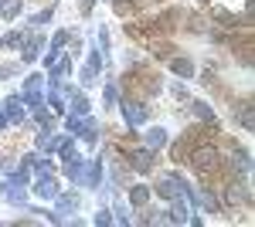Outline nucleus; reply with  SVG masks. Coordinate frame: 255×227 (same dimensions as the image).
<instances>
[{"mask_svg":"<svg viewBox=\"0 0 255 227\" xmlns=\"http://www.w3.org/2000/svg\"><path fill=\"white\" fill-rule=\"evenodd\" d=\"M187 163L194 166V173L204 180V183H218V180H225L228 176V166H225V159L218 156L211 146H204V143H197L191 156H187Z\"/></svg>","mask_w":255,"mask_h":227,"instance_id":"1","label":"nucleus"},{"mask_svg":"<svg viewBox=\"0 0 255 227\" xmlns=\"http://www.w3.org/2000/svg\"><path fill=\"white\" fill-rule=\"evenodd\" d=\"M123 88H126L129 98L143 102V98H150V95L157 92V75H150L146 68H133V72H126V78H123Z\"/></svg>","mask_w":255,"mask_h":227,"instance_id":"2","label":"nucleus"},{"mask_svg":"<svg viewBox=\"0 0 255 227\" xmlns=\"http://www.w3.org/2000/svg\"><path fill=\"white\" fill-rule=\"evenodd\" d=\"M194 146H197L194 136L187 133V136H184V139L174 146V152H170V156H174V163H187V156H191V150H194Z\"/></svg>","mask_w":255,"mask_h":227,"instance_id":"3","label":"nucleus"},{"mask_svg":"<svg viewBox=\"0 0 255 227\" xmlns=\"http://www.w3.org/2000/svg\"><path fill=\"white\" fill-rule=\"evenodd\" d=\"M116 10H119V14H133L136 3H133V0H116Z\"/></svg>","mask_w":255,"mask_h":227,"instance_id":"4","label":"nucleus"},{"mask_svg":"<svg viewBox=\"0 0 255 227\" xmlns=\"http://www.w3.org/2000/svg\"><path fill=\"white\" fill-rule=\"evenodd\" d=\"M150 48H153V55H157V58H170V51H174L170 44H150Z\"/></svg>","mask_w":255,"mask_h":227,"instance_id":"5","label":"nucleus"},{"mask_svg":"<svg viewBox=\"0 0 255 227\" xmlns=\"http://www.w3.org/2000/svg\"><path fill=\"white\" fill-rule=\"evenodd\" d=\"M242 122L252 126V109H249V102H242Z\"/></svg>","mask_w":255,"mask_h":227,"instance_id":"6","label":"nucleus"},{"mask_svg":"<svg viewBox=\"0 0 255 227\" xmlns=\"http://www.w3.org/2000/svg\"><path fill=\"white\" fill-rule=\"evenodd\" d=\"M174 72H180V75H191V65H187V61H174Z\"/></svg>","mask_w":255,"mask_h":227,"instance_id":"7","label":"nucleus"},{"mask_svg":"<svg viewBox=\"0 0 255 227\" xmlns=\"http://www.w3.org/2000/svg\"><path fill=\"white\" fill-rule=\"evenodd\" d=\"M133 200H136V204H143V200H146V190L136 187V190H133Z\"/></svg>","mask_w":255,"mask_h":227,"instance_id":"8","label":"nucleus"}]
</instances>
